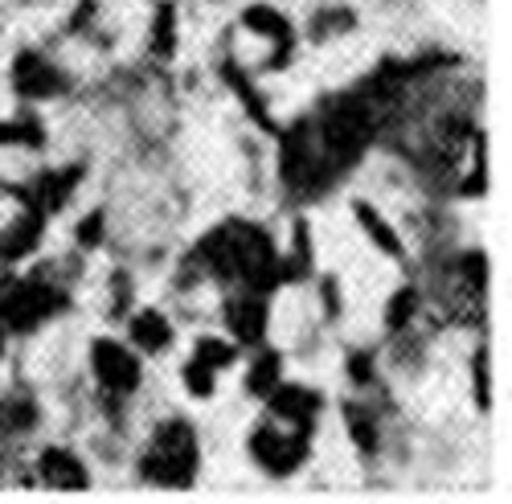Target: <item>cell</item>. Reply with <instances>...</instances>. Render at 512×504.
I'll list each match as a JSON object with an SVG mask.
<instances>
[{"label":"cell","mask_w":512,"mask_h":504,"mask_svg":"<svg viewBox=\"0 0 512 504\" xmlns=\"http://www.w3.org/2000/svg\"><path fill=\"white\" fill-rule=\"evenodd\" d=\"M197 259L213 279H230L250 291H271L279 283V250L267 230L250 222H226L197 242Z\"/></svg>","instance_id":"1"},{"label":"cell","mask_w":512,"mask_h":504,"mask_svg":"<svg viewBox=\"0 0 512 504\" xmlns=\"http://www.w3.org/2000/svg\"><path fill=\"white\" fill-rule=\"evenodd\" d=\"M201 468V447L185 418H168L160 423L140 455V476L164 488H189Z\"/></svg>","instance_id":"2"},{"label":"cell","mask_w":512,"mask_h":504,"mask_svg":"<svg viewBox=\"0 0 512 504\" xmlns=\"http://www.w3.org/2000/svg\"><path fill=\"white\" fill-rule=\"evenodd\" d=\"M373 132H377V107L369 95H345V99H336L324 119H320V128H316V140L328 156V164H353L369 144H373Z\"/></svg>","instance_id":"3"},{"label":"cell","mask_w":512,"mask_h":504,"mask_svg":"<svg viewBox=\"0 0 512 504\" xmlns=\"http://www.w3.org/2000/svg\"><path fill=\"white\" fill-rule=\"evenodd\" d=\"M308 435H312L308 427H291V423H279V418L267 414L263 423L250 431L246 451H250V459H254V464H259L263 472H271V476H291V472H300L304 459H308V447H312Z\"/></svg>","instance_id":"4"},{"label":"cell","mask_w":512,"mask_h":504,"mask_svg":"<svg viewBox=\"0 0 512 504\" xmlns=\"http://www.w3.org/2000/svg\"><path fill=\"white\" fill-rule=\"evenodd\" d=\"M62 304H66V296L50 279H21L0 296V324H5L9 336L37 332Z\"/></svg>","instance_id":"5"},{"label":"cell","mask_w":512,"mask_h":504,"mask_svg":"<svg viewBox=\"0 0 512 504\" xmlns=\"http://www.w3.org/2000/svg\"><path fill=\"white\" fill-rule=\"evenodd\" d=\"M91 373H95V382H99L111 398L136 394L140 382H144L140 353L127 345V341H111V336H99V341L91 345Z\"/></svg>","instance_id":"6"},{"label":"cell","mask_w":512,"mask_h":504,"mask_svg":"<svg viewBox=\"0 0 512 504\" xmlns=\"http://www.w3.org/2000/svg\"><path fill=\"white\" fill-rule=\"evenodd\" d=\"M41 218L29 193H17V189H5L0 185V259H21L37 246L41 238Z\"/></svg>","instance_id":"7"},{"label":"cell","mask_w":512,"mask_h":504,"mask_svg":"<svg viewBox=\"0 0 512 504\" xmlns=\"http://www.w3.org/2000/svg\"><path fill=\"white\" fill-rule=\"evenodd\" d=\"M66 74L37 50H21L13 58V91L25 99V103H50V99H62L66 95Z\"/></svg>","instance_id":"8"},{"label":"cell","mask_w":512,"mask_h":504,"mask_svg":"<svg viewBox=\"0 0 512 504\" xmlns=\"http://www.w3.org/2000/svg\"><path fill=\"white\" fill-rule=\"evenodd\" d=\"M226 328H230V341L242 345H263L267 341V328H271V308H267V291H250L242 287V296H234L226 304Z\"/></svg>","instance_id":"9"},{"label":"cell","mask_w":512,"mask_h":504,"mask_svg":"<svg viewBox=\"0 0 512 504\" xmlns=\"http://www.w3.org/2000/svg\"><path fill=\"white\" fill-rule=\"evenodd\" d=\"M246 37H254V41H263V46L271 50V66H283L287 58H291V46H295V29H291V21L279 13V9H271V5H250L246 13H242V25H238Z\"/></svg>","instance_id":"10"},{"label":"cell","mask_w":512,"mask_h":504,"mask_svg":"<svg viewBox=\"0 0 512 504\" xmlns=\"http://www.w3.org/2000/svg\"><path fill=\"white\" fill-rule=\"evenodd\" d=\"M263 402H267V414L271 418H279V423H291V427H308V431H312L316 414L324 406V398L316 390H308L304 382H279Z\"/></svg>","instance_id":"11"},{"label":"cell","mask_w":512,"mask_h":504,"mask_svg":"<svg viewBox=\"0 0 512 504\" xmlns=\"http://www.w3.org/2000/svg\"><path fill=\"white\" fill-rule=\"evenodd\" d=\"M173 320H168L160 308H140L132 320H127V345L144 357H156L173 345Z\"/></svg>","instance_id":"12"},{"label":"cell","mask_w":512,"mask_h":504,"mask_svg":"<svg viewBox=\"0 0 512 504\" xmlns=\"http://www.w3.org/2000/svg\"><path fill=\"white\" fill-rule=\"evenodd\" d=\"M37 476H41V484H50V488H87L91 484L87 464H82L70 447H46L41 451Z\"/></svg>","instance_id":"13"},{"label":"cell","mask_w":512,"mask_h":504,"mask_svg":"<svg viewBox=\"0 0 512 504\" xmlns=\"http://www.w3.org/2000/svg\"><path fill=\"white\" fill-rule=\"evenodd\" d=\"M78 181H82L78 168H62V173H41V177H37V185H33V193H29L33 209H37L41 218L62 214L66 201H70V193L78 189Z\"/></svg>","instance_id":"14"},{"label":"cell","mask_w":512,"mask_h":504,"mask_svg":"<svg viewBox=\"0 0 512 504\" xmlns=\"http://www.w3.org/2000/svg\"><path fill=\"white\" fill-rule=\"evenodd\" d=\"M0 144L5 148H41L46 144V123L33 107L13 111L9 119H0Z\"/></svg>","instance_id":"15"},{"label":"cell","mask_w":512,"mask_h":504,"mask_svg":"<svg viewBox=\"0 0 512 504\" xmlns=\"http://www.w3.org/2000/svg\"><path fill=\"white\" fill-rule=\"evenodd\" d=\"M353 218H357L361 234L381 250V255H390V259L402 255V238H398V230L386 222V214H381V209H373L369 201H357V205H353Z\"/></svg>","instance_id":"16"},{"label":"cell","mask_w":512,"mask_h":504,"mask_svg":"<svg viewBox=\"0 0 512 504\" xmlns=\"http://www.w3.org/2000/svg\"><path fill=\"white\" fill-rule=\"evenodd\" d=\"M279 382H283V357L275 349H263L246 365V394L250 398H267Z\"/></svg>","instance_id":"17"},{"label":"cell","mask_w":512,"mask_h":504,"mask_svg":"<svg viewBox=\"0 0 512 504\" xmlns=\"http://www.w3.org/2000/svg\"><path fill=\"white\" fill-rule=\"evenodd\" d=\"M37 418H41V410L33 398H25V394L0 398V435H25L37 427Z\"/></svg>","instance_id":"18"},{"label":"cell","mask_w":512,"mask_h":504,"mask_svg":"<svg viewBox=\"0 0 512 504\" xmlns=\"http://www.w3.org/2000/svg\"><path fill=\"white\" fill-rule=\"evenodd\" d=\"M177 41H181V21H177V9L164 5L156 17H152V29H148V46L156 58H173L177 54Z\"/></svg>","instance_id":"19"},{"label":"cell","mask_w":512,"mask_h":504,"mask_svg":"<svg viewBox=\"0 0 512 504\" xmlns=\"http://www.w3.org/2000/svg\"><path fill=\"white\" fill-rule=\"evenodd\" d=\"M181 386H185V394H189V398L205 402V398H213V390H218V369L205 365L201 357H193V353H189V361L181 365Z\"/></svg>","instance_id":"20"},{"label":"cell","mask_w":512,"mask_h":504,"mask_svg":"<svg viewBox=\"0 0 512 504\" xmlns=\"http://www.w3.org/2000/svg\"><path fill=\"white\" fill-rule=\"evenodd\" d=\"M193 357H201L205 365L226 373L238 361V345L230 341V336H197V341H193Z\"/></svg>","instance_id":"21"},{"label":"cell","mask_w":512,"mask_h":504,"mask_svg":"<svg viewBox=\"0 0 512 504\" xmlns=\"http://www.w3.org/2000/svg\"><path fill=\"white\" fill-rule=\"evenodd\" d=\"M345 427H349V439H353L361 451H373V447H377V418H373V410H365L361 402H349V406H345Z\"/></svg>","instance_id":"22"},{"label":"cell","mask_w":512,"mask_h":504,"mask_svg":"<svg viewBox=\"0 0 512 504\" xmlns=\"http://www.w3.org/2000/svg\"><path fill=\"white\" fill-rule=\"evenodd\" d=\"M414 312H418V291L414 287H398L394 296H390V304H386V328L390 332H402L414 320Z\"/></svg>","instance_id":"23"},{"label":"cell","mask_w":512,"mask_h":504,"mask_svg":"<svg viewBox=\"0 0 512 504\" xmlns=\"http://www.w3.org/2000/svg\"><path fill=\"white\" fill-rule=\"evenodd\" d=\"M472 382H476V406L492 410V349L480 345L472 357Z\"/></svg>","instance_id":"24"},{"label":"cell","mask_w":512,"mask_h":504,"mask_svg":"<svg viewBox=\"0 0 512 504\" xmlns=\"http://www.w3.org/2000/svg\"><path fill=\"white\" fill-rule=\"evenodd\" d=\"M103 222H107V218L95 209V214H87V218L74 226V238H78L82 246H99V242H103Z\"/></svg>","instance_id":"25"},{"label":"cell","mask_w":512,"mask_h":504,"mask_svg":"<svg viewBox=\"0 0 512 504\" xmlns=\"http://www.w3.org/2000/svg\"><path fill=\"white\" fill-rule=\"evenodd\" d=\"M349 373H353L357 386H365L369 377H373V353H353V357H349Z\"/></svg>","instance_id":"26"},{"label":"cell","mask_w":512,"mask_h":504,"mask_svg":"<svg viewBox=\"0 0 512 504\" xmlns=\"http://www.w3.org/2000/svg\"><path fill=\"white\" fill-rule=\"evenodd\" d=\"M9 341H13V336L5 332V324H0V361H5V353H9Z\"/></svg>","instance_id":"27"}]
</instances>
